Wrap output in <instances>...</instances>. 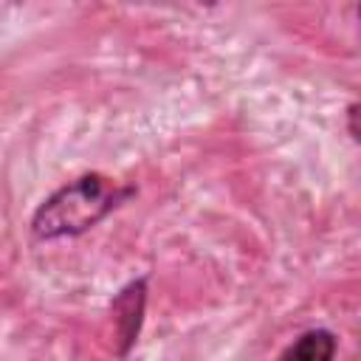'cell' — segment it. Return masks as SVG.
Wrapping results in <instances>:
<instances>
[{
  "label": "cell",
  "mask_w": 361,
  "mask_h": 361,
  "mask_svg": "<svg viewBox=\"0 0 361 361\" xmlns=\"http://www.w3.org/2000/svg\"><path fill=\"white\" fill-rule=\"evenodd\" d=\"M135 195L133 186H121L102 172H85L56 192H51L31 217V234L37 240L76 237L102 223L113 209Z\"/></svg>",
  "instance_id": "6da1fadb"
},
{
  "label": "cell",
  "mask_w": 361,
  "mask_h": 361,
  "mask_svg": "<svg viewBox=\"0 0 361 361\" xmlns=\"http://www.w3.org/2000/svg\"><path fill=\"white\" fill-rule=\"evenodd\" d=\"M144 310H147V276H138L133 282H127L113 305H110V316H113V333H116V347L118 355L124 358L138 336H141V324H144Z\"/></svg>",
  "instance_id": "7a4b0ae2"
},
{
  "label": "cell",
  "mask_w": 361,
  "mask_h": 361,
  "mask_svg": "<svg viewBox=\"0 0 361 361\" xmlns=\"http://www.w3.org/2000/svg\"><path fill=\"white\" fill-rule=\"evenodd\" d=\"M338 353V338L327 327H310L299 333L276 361H336Z\"/></svg>",
  "instance_id": "3957f363"
},
{
  "label": "cell",
  "mask_w": 361,
  "mask_h": 361,
  "mask_svg": "<svg viewBox=\"0 0 361 361\" xmlns=\"http://www.w3.org/2000/svg\"><path fill=\"white\" fill-rule=\"evenodd\" d=\"M355 116H358V104H355V102H350V107H347V127H350V135H353V138H358Z\"/></svg>",
  "instance_id": "277c9868"
}]
</instances>
